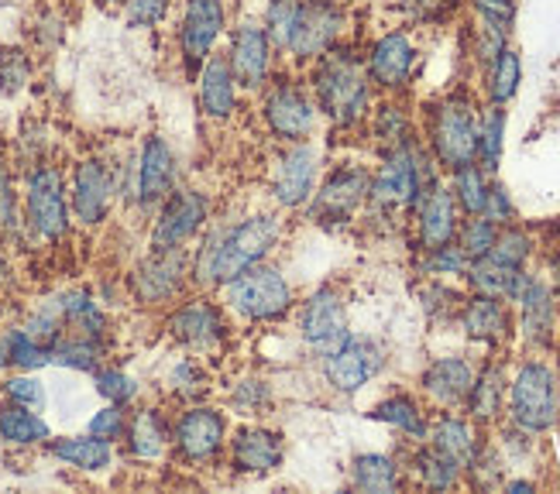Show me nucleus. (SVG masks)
<instances>
[{"label": "nucleus", "mask_w": 560, "mask_h": 494, "mask_svg": "<svg viewBox=\"0 0 560 494\" xmlns=\"http://www.w3.org/2000/svg\"><path fill=\"white\" fill-rule=\"evenodd\" d=\"M282 240V216L276 210H261L234 220V224H213L197 237L189 251V282L192 292H217L231 282L237 271L255 261L276 255Z\"/></svg>", "instance_id": "f257e3e1"}, {"label": "nucleus", "mask_w": 560, "mask_h": 494, "mask_svg": "<svg viewBox=\"0 0 560 494\" xmlns=\"http://www.w3.org/2000/svg\"><path fill=\"white\" fill-rule=\"evenodd\" d=\"M441 183V165L433 162L423 138H409L393 152L378 155V165L372 168V189L364 203V220H385L399 224L402 216H412L423 192Z\"/></svg>", "instance_id": "f03ea898"}, {"label": "nucleus", "mask_w": 560, "mask_h": 494, "mask_svg": "<svg viewBox=\"0 0 560 494\" xmlns=\"http://www.w3.org/2000/svg\"><path fill=\"white\" fill-rule=\"evenodd\" d=\"M310 93L316 110L334 131H358L375 104L372 80L364 72V56H358L345 42L310 62Z\"/></svg>", "instance_id": "7ed1b4c3"}, {"label": "nucleus", "mask_w": 560, "mask_h": 494, "mask_svg": "<svg viewBox=\"0 0 560 494\" xmlns=\"http://www.w3.org/2000/svg\"><path fill=\"white\" fill-rule=\"evenodd\" d=\"M21 220L24 234L38 244L59 247L72 234L69 176L56 158H38L24 165L21 176Z\"/></svg>", "instance_id": "20e7f679"}, {"label": "nucleus", "mask_w": 560, "mask_h": 494, "mask_svg": "<svg viewBox=\"0 0 560 494\" xmlns=\"http://www.w3.org/2000/svg\"><path fill=\"white\" fill-rule=\"evenodd\" d=\"M478 104L468 90H451L423 110V144L441 172H454L478 155Z\"/></svg>", "instance_id": "39448f33"}, {"label": "nucleus", "mask_w": 560, "mask_h": 494, "mask_svg": "<svg viewBox=\"0 0 560 494\" xmlns=\"http://www.w3.org/2000/svg\"><path fill=\"white\" fill-rule=\"evenodd\" d=\"M217 295H221V303L228 306L234 319L252 327L282 324V319L296 309V292H292L289 279L282 275V268L272 264L269 258L237 271L231 282L217 289Z\"/></svg>", "instance_id": "423d86ee"}, {"label": "nucleus", "mask_w": 560, "mask_h": 494, "mask_svg": "<svg viewBox=\"0 0 560 494\" xmlns=\"http://www.w3.org/2000/svg\"><path fill=\"white\" fill-rule=\"evenodd\" d=\"M505 423L533 436L553 433L560 426V375L544 354H529L513 375L505 395Z\"/></svg>", "instance_id": "0eeeda50"}, {"label": "nucleus", "mask_w": 560, "mask_h": 494, "mask_svg": "<svg viewBox=\"0 0 560 494\" xmlns=\"http://www.w3.org/2000/svg\"><path fill=\"white\" fill-rule=\"evenodd\" d=\"M165 333L186 354L210 361L231 348L234 316L217 299V292H189L173 309H165Z\"/></svg>", "instance_id": "6e6552de"}, {"label": "nucleus", "mask_w": 560, "mask_h": 494, "mask_svg": "<svg viewBox=\"0 0 560 494\" xmlns=\"http://www.w3.org/2000/svg\"><path fill=\"white\" fill-rule=\"evenodd\" d=\"M372 189V168L361 162H334L320 183L313 189V200L306 203V220L320 231H345L364 213Z\"/></svg>", "instance_id": "1a4fd4ad"}, {"label": "nucleus", "mask_w": 560, "mask_h": 494, "mask_svg": "<svg viewBox=\"0 0 560 494\" xmlns=\"http://www.w3.org/2000/svg\"><path fill=\"white\" fill-rule=\"evenodd\" d=\"M228 409L203 402H189L176 419H173V457L186 471H213L224 467V450H228Z\"/></svg>", "instance_id": "9d476101"}, {"label": "nucleus", "mask_w": 560, "mask_h": 494, "mask_svg": "<svg viewBox=\"0 0 560 494\" xmlns=\"http://www.w3.org/2000/svg\"><path fill=\"white\" fill-rule=\"evenodd\" d=\"M258 117H261L265 134L276 144L310 141L316 124H320V110H316L310 83L285 77V72H276L269 86L258 93Z\"/></svg>", "instance_id": "9b49d317"}, {"label": "nucleus", "mask_w": 560, "mask_h": 494, "mask_svg": "<svg viewBox=\"0 0 560 494\" xmlns=\"http://www.w3.org/2000/svg\"><path fill=\"white\" fill-rule=\"evenodd\" d=\"M189 251L192 247H176V251H149L144 258H138L125 279L131 303L152 313H165L183 295H189Z\"/></svg>", "instance_id": "f8f14e48"}, {"label": "nucleus", "mask_w": 560, "mask_h": 494, "mask_svg": "<svg viewBox=\"0 0 560 494\" xmlns=\"http://www.w3.org/2000/svg\"><path fill=\"white\" fill-rule=\"evenodd\" d=\"M213 200L203 189L179 186L173 196L152 213L149 251H176V247H192L197 237L210 227Z\"/></svg>", "instance_id": "ddd939ff"}, {"label": "nucleus", "mask_w": 560, "mask_h": 494, "mask_svg": "<svg viewBox=\"0 0 560 494\" xmlns=\"http://www.w3.org/2000/svg\"><path fill=\"white\" fill-rule=\"evenodd\" d=\"M117 196V179H114V162L104 155H83L69 172V210L72 224L83 231H101Z\"/></svg>", "instance_id": "4468645a"}, {"label": "nucleus", "mask_w": 560, "mask_h": 494, "mask_svg": "<svg viewBox=\"0 0 560 494\" xmlns=\"http://www.w3.org/2000/svg\"><path fill=\"white\" fill-rule=\"evenodd\" d=\"M351 337L348 295L337 282L313 289L300 306V340L313 357H327Z\"/></svg>", "instance_id": "2eb2a0df"}, {"label": "nucleus", "mask_w": 560, "mask_h": 494, "mask_svg": "<svg viewBox=\"0 0 560 494\" xmlns=\"http://www.w3.org/2000/svg\"><path fill=\"white\" fill-rule=\"evenodd\" d=\"M228 32V0H183L176 21V45L183 59V77L192 80L197 69L217 52Z\"/></svg>", "instance_id": "dca6fc26"}, {"label": "nucleus", "mask_w": 560, "mask_h": 494, "mask_svg": "<svg viewBox=\"0 0 560 494\" xmlns=\"http://www.w3.org/2000/svg\"><path fill=\"white\" fill-rule=\"evenodd\" d=\"M388 364L385 343L364 333H351L337 351L320 357V375L330 391L337 395H358L369 381H375Z\"/></svg>", "instance_id": "f3484780"}, {"label": "nucleus", "mask_w": 560, "mask_h": 494, "mask_svg": "<svg viewBox=\"0 0 560 494\" xmlns=\"http://www.w3.org/2000/svg\"><path fill=\"white\" fill-rule=\"evenodd\" d=\"M173 189H179V158L176 148L162 134H144L135 155V196L131 203L141 216H152Z\"/></svg>", "instance_id": "a211bd4d"}, {"label": "nucleus", "mask_w": 560, "mask_h": 494, "mask_svg": "<svg viewBox=\"0 0 560 494\" xmlns=\"http://www.w3.org/2000/svg\"><path fill=\"white\" fill-rule=\"evenodd\" d=\"M285 463V436L258 419L241 423L228 433L224 467L234 478H269Z\"/></svg>", "instance_id": "6ab92c4d"}, {"label": "nucleus", "mask_w": 560, "mask_h": 494, "mask_svg": "<svg viewBox=\"0 0 560 494\" xmlns=\"http://www.w3.org/2000/svg\"><path fill=\"white\" fill-rule=\"evenodd\" d=\"M228 66L234 72V80L241 86V93H261L265 86H269V80L276 77V45L269 38V32H265L261 21H241L237 28H231L228 35Z\"/></svg>", "instance_id": "aec40b11"}, {"label": "nucleus", "mask_w": 560, "mask_h": 494, "mask_svg": "<svg viewBox=\"0 0 560 494\" xmlns=\"http://www.w3.org/2000/svg\"><path fill=\"white\" fill-rule=\"evenodd\" d=\"M316 183H320V155H316L313 141L282 144L272 162V176H269L272 203L285 213L306 210Z\"/></svg>", "instance_id": "412c9836"}, {"label": "nucleus", "mask_w": 560, "mask_h": 494, "mask_svg": "<svg viewBox=\"0 0 560 494\" xmlns=\"http://www.w3.org/2000/svg\"><path fill=\"white\" fill-rule=\"evenodd\" d=\"M420 69V48L406 32H385L364 52V72H369L372 90L382 96H402Z\"/></svg>", "instance_id": "4be33fe9"}, {"label": "nucleus", "mask_w": 560, "mask_h": 494, "mask_svg": "<svg viewBox=\"0 0 560 494\" xmlns=\"http://www.w3.org/2000/svg\"><path fill=\"white\" fill-rule=\"evenodd\" d=\"M345 35H348V11L340 0H303L300 28L285 59L310 66L345 42Z\"/></svg>", "instance_id": "5701e85b"}, {"label": "nucleus", "mask_w": 560, "mask_h": 494, "mask_svg": "<svg viewBox=\"0 0 560 494\" xmlns=\"http://www.w3.org/2000/svg\"><path fill=\"white\" fill-rule=\"evenodd\" d=\"M516 306V333L529 354H550L560 333V306L547 279L529 275Z\"/></svg>", "instance_id": "b1692460"}, {"label": "nucleus", "mask_w": 560, "mask_h": 494, "mask_svg": "<svg viewBox=\"0 0 560 494\" xmlns=\"http://www.w3.org/2000/svg\"><path fill=\"white\" fill-rule=\"evenodd\" d=\"M197 110L207 124H231L241 110V86L234 80V72L228 66L224 52H213L200 69L197 77Z\"/></svg>", "instance_id": "393cba45"}, {"label": "nucleus", "mask_w": 560, "mask_h": 494, "mask_svg": "<svg viewBox=\"0 0 560 494\" xmlns=\"http://www.w3.org/2000/svg\"><path fill=\"white\" fill-rule=\"evenodd\" d=\"M125 457L135 463H159L173 450V415L162 405H131L125 439Z\"/></svg>", "instance_id": "a878e982"}, {"label": "nucleus", "mask_w": 560, "mask_h": 494, "mask_svg": "<svg viewBox=\"0 0 560 494\" xmlns=\"http://www.w3.org/2000/svg\"><path fill=\"white\" fill-rule=\"evenodd\" d=\"M457 324H460V330H465L468 340L485 343V348H492V351L509 348L513 337H516L513 306H509L505 299H492V295H478V292H468L465 306H460Z\"/></svg>", "instance_id": "bb28decb"}, {"label": "nucleus", "mask_w": 560, "mask_h": 494, "mask_svg": "<svg viewBox=\"0 0 560 494\" xmlns=\"http://www.w3.org/2000/svg\"><path fill=\"white\" fill-rule=\"evenodd\" d=\"M475 375H478V367L460 354L433 357L420 370V391H423V399L436 409H460L465 412Z\"/></svg>", "instance_id": "cd10ccee"}, {"label": "nucleus", "mask_w": 560, "mask_h": 494, "mask_svg": "<svg viewBox=\"0 0 560 494\" xmlns=\"http://www.w3.org/2000/svg\"><path fill=\"white\" fill-rule=\"evenodd\" d=\"M409 220L417 224V251H433V247L451 244L457 237L460 210L454 203L447 183H436L433 189H427Z\"/></svg>", "instance_id": "c85d7f7f"}, {"label": "nucleus", "mask_w": 560, "mask_h": 494, "mask_svg": "<svg viewBox=\"0 0 560 494\" xmlns=\"http://www.w3.org/2000/svg\"><path fill=\"white\" fill-rule=\"evenodd\" d=\"M52 306L62 319V330L66 333H77V337H90V340H101L110 348V337H114V324L107 309L101 306V299L77 285V289H66L59 295H52Z\"/></svg>", "instance_id": "c756f323"}, {"label": "nucleus", "mask_w": 560, "mask_h": 494, "mask_svg": "<svg viewBox=\"0 0 560 494\" xmlns=\"http://www.w3.org/2000/svg\"><path fill=\"white\" fill-rule=\"evenodd\" d=\"M427 443H433L436 450L447 454L454 463H460L468 471L471 460L481 450L485 436H481V426L475 423L471 415H465L460 409H441V415L430 419Z\"/></svg>", "instance_id": "7c9ffc66"}, {"label": "nucleus", "mask_w": 560, "mask_h": 494, "mask_svg": "<svg viewBox=\"0 0 560 494\" xmlns=\"http://www.w3.org/2000/svg\"><path fill=\"white\" fill-rule=\"evenodd\" d=\"M505 395H509V370L502 361H485L475 375V385L468 391L465 415H471L481 430L502 423L505 415Z\"/></svg>", "instance_id": "2f4dec72"}, {"label": "nucleus", "mask_w": 560, "mask_h": 494, "mask_svg": "<svg viewBox=\"0 0 560 494\" xmlns=\"http://www.w3.org/2000/svg\"><path fill=\"white\" fill-rule=\"evenodd\" d=\"M45 454L59 460L62 467H72V471L83 474H101L114 467V443L101 439V436H52L45 443Z\"/></svg>", "instance_id": "473e14b6"}, {"label": "nucleus", "mask_w": 560, "mask_h": 494, "mask_svg": "<svg viewBox=\"0 0 560 494\" xmlns=\"http://www.w3.org/2000/svg\"><path fill=\"white\" fill-rule=\"evenodd\" d=\"M364 134L372 138V144L378 148V155L393 152V148L406 144L409 138H417V128H412V114L406 110V104L399 96H382L378 104H372L369 117H364Z\"/></svg>", "instance_id": "72a5a7b5"}, {"label": "nucleus", "mask_w": 560, "mask_h": 494, "mask_svg": "<svg viewBox=\"0 0 560 494\" xmlns=\"http://www.w3.org/2000/svg\"><path fill=\"white\" fill-rule=\"evenodd\" d=\"M369 419H372V423H385V426L399 430L409 443H423L427 433H430V412L412 391L385 395V399H378L369 409Z\"/></svg>", "instance_id": "f704fd0d"}, {"label": "nucleus", "mask_w": 560, "mask_h": 494, "mask_svg": "<svg viewBox=\"0 0 560 494\" xmlns=\"http://www.w3.org/2000/svg\"><path fill=\"white\" fill-rule=\"evenodd\" d=\"M52 439V426L45 423L38 409L0 402V443L11 450H45V443Z\"/></svg>", "instance_id": "c9c22d12"}, {"label": "nucleus", "mask_w": 560, "mask_h": 494, "mask_svg": "<svg viewBox=\"0 0 560 494\" xmlns=\"http://www.w3.org/2000/svg\"><path fill=\"white\" fill-rule=\"evenodd\" d=\"M526 279H529L526 268H509V264H499L495 258H478L465 271L468 292L492 295V299H505L509 306L520 299Z\"/></svg>", "instance_id": "e433bc0d"}, {"label": "nucleus", "mask_w": 560, "mask_h": 494, "mask_svg": "<svg viewBox=\"0 0 560 494\" xmlns=\"http://www.w3.org/2000/svg\"><path fill=\"white\" fill-rule=\"evenodd\" d=\"M348 484L364 494H388L406 487V467L393 454H358L348 467Z\"/></svg>", "instance_id": "4c0bfd02"}, {"label": "nucleus", "mask_w": 560, "mask_h": 494, "mask_svg": "<svg viewBox=\"0 0 560 494\" xmlns=\"http://www.w3.org/2000/svg\"><path fill=\"white\" fill-rule=\"evenodd\" d=\"M402 467L417 478L420 487H430V491H454L465 484V467L454 463L447 454H441L427 439L417 443V450L409 454V460Z\"/></svg>", "instance_id": "58836bf2"}, {"label": "nucleus", "mask_w": 560, "mask_h": 494, "mask_svg": "<svg viewBox=\"0 0 560 494\" xmlns=\"http://www.w3.org/2000/svg\"><path fill=\"white\" fill-rule=\"evenodd\" d=\"M165 391L173 395L176 402L189 405V402H203L213 391V370L207 364V357L186 354L179 361L168 364L165 370Z\"/></svg>", "instance_id": "ea45409f"}, {"label": "nucleus", "mask_w": 560, "mask_h": 494, "mask_svg": "<svg viewBox=\"0 0 560 494\" xmlns=\"http://www.w3.org/2000/svg\"><path fill=\"white\" fill-rule=\"evenodd\" d=\"M52 364V348L38 343L21 324L0 330V370H42Z\"/></svg>", "instance_id": "a19ab883"}, {"label": "nucleus", "mask_w": 560, "mask_h": 494, "mask_svg": "<svg viewBox=\"0 0 560 494\" xmlns=\"http://www.w3.org/2000/svg\"><path fill=\"white\" fill-rule=\"evenodd\" d=\"M107 354H110L107 343L77 337V333H62L52 343V364L66 367V370H80V375H93L96 367L107 364Z\"/></svg>", "instance_id": "79ce46f5"}, {"label": "nucleus", "mask_w": 560, "mask_h": 494, "mask_svg": "<svg viewBox=\"0 0 560 494\" xmlns=\"http://www.w3.org/2000/svg\"><path fill=\"white\" fill-rule=\"evenodd\" d=\"M485 77V101L489 104H513L516 101V93H520V83H523V59L513 45L502 48V56L481 72Z\"/></svg>", "instance_id": "37998d69"}, {"label": "nucleus", "mask_w": 560, "mask_h": 494, "mask_svg": "<svg viewBox=\"0 0 560 494\" xmlns=\"http://www.w3.org/2000/svg\"><path fill=\"white\" fill-rule=\"evenodd\" d=\"M505 124H509V114L499 104H485V110L478 114V155H475V162L489 172V176H495L499 165H502Z\"/></svg>", "instance_id": "c03bdc74"}, {"label": "nucleus", "mask_w": 560, "mask_h": 494, "mask_svg": "<svg viewBox=\"0 0 560 494\" xmlns=\"http://www.w3.org/2000/svg\"><path fill=\"white\" fill-rule=\"evenodd\" d=\"M276 405V388L269 378H237L228 395H224V409L241 415V419H261L269 415Z\"/></svg>", "instance_id": "a18cd8bd"}, {"label": "nucleus", "mask_w": 560, "mask_h": 494, "mask_svg": "<svg viewBox=\"0 0 560 494\" xmlns=\"http://www.w3.org/2000/svg\"><path fill=\"white\" fill-rule=\"evenodd\" d=\"M489 183L492 176L485 172L478 162H468L454 172H447V189L454 196V203L460 210V216H471L485 210V196H489Z\"/></svg>", "instance_id": "49530a36"}, {"label": "nucleus", "mask_w": 560, "mask_h": 494, "mask_svg": "<svg viewBox=\"0 0 560 494\" xmlns=\"http://www.w3.org/2000/svg\"><path fill=\"white\" fill-rule=\"evenodd\" d=\"M465 299L468 295L454 289L447 279H427V285H420V306L433 324H457Z\"/></svg>", "instance_id": "de8ad7c7"}, {"label": "nucleus", "mask_w": 560, "mask_h": 494, "mask_svg": "<svg viewBox=\"0 0 560 494\" xmlns=\"http://www.w3.org/2000/svg\"><path fill=\"white\" fill-rule=\"evenodd\" d=\"M18 234H24L18 176L8 148H0V237H18Z\"/></svg>", "instance_id": "09e8293b"}, {"label": "nucleus", "mask_w": 560, "mask_h": 494, "mask_svg": "<svg viewBox=\"0 0 560 494\" xmlns=\"http://www.w3.org/2000/svg\"><path fill=\"white\" fill-rule=\"evenodd\" d=\"M93 391L101 395L104 402H114V405H135L138 395H141V385L128 375L125 367H114V364H101L93 370Z\"/></svg>", "instance_id": "8fccbe9b"}, {"label": "nucleus", "mask_w": 560, "mask_h": 494, "mask_svg": "<svg viewBox=\"0 0 560 494\" xmlns=\"http://www.w3.org/2000/svg\"><path fill=\"white\" fill-rule=\"evenodd\" d=\"M471 258L460 251L457 240L444 244V247H433V251H420L417 271L423 279H465Z\"/></svg>", "instance_id": "3c124183"}, {"label": "nucleus", "mask_w": 560, "mask_h": 494, "mask_svg": "<svg viewBox=\"0 0 560 494\" xmlns=\"http://www.w3.org/2000/svg\"><path fill=\"white\" fill-rule=\"evenodd\" d=\"M495 237H499V224H492V220L485 216V213H471V216H460L454 240H457V247L471 261H478V258H489Z\"/></svg>", "instance_id": "603ef678"}, {"label": "nucleus", "mask_w": 560, "mask_h": 494, "mask_svg": "<svg viewBox=\"0 0 560 494\" xmlns=\"http://www.w3.org/2000/svg\"><path fill=\"white\" fill-rule=\"evenodd\" d=\"M32 77H35V62L28 56V48L21 45L0 48V96H18L21 90H28Z\"/></svg>", "instance_id": "864d4df0"}, {"label": "nucleus", "mask_w": 560, "mask_h": 494, "mask_svg": "<svg viewBox=\"0 0 560 494\" xmlns=\"http://www.w3.org/2000/svg\"><path fill=\"white\" fill-rule=\"evenodd\" d=\"M533 251H537V244H533V234L526 227H520V220L516 224H509V227H499V237L492 244V251L489 258H495L499 264H509V268H526Z\"/></svg>", "instance_id": "5fc2aeb1"}, {"label": "nucleus", "mask_w": 560, "mask_h": 494, "mask_svg": "<svg viewBox=\"0 0 560 494\" xmlns=\"http://www.w3.org/2000/svg\"><path fill=\"white\" fill-rule=\"evenodd\" d=\"M502 48H509V35L492 28V24L471 17V24H468V52H471V59H475V66L481 72L502 56Z\"/></svg>", "instance_id": "6e6d98bb"}, {"label": "nucleus", "mask_w": 560, "mask_h": 494, "mask_svg": "<svg viewBox=\"0 0 560 494\" xmlns=\"http://www.w3.org/2000/svg\"><path fill=\"white\" fill-rule=\"evenodd\" d=\"M0 395H4L8 402H18V405H28V409H45L48 402V391L45 385L35 378V370H8L4 378H0Z\"/></svg>", "instance_id": "4d7b16f0"}, {"label": "nucleus", "mask_w": 560, "mask_h": 494, "mask_svg": "<svg viewBox=\"0 0 560 494\" xmlns=\"http://www.w3.org/2000/svg\"><path fill=\"white\" fill-rule=\"evenodd\" d=\"M128 405H114V402H104V409H96L90 419H86V433L90 436H101L107 443H117L125 439V430H128Z\"/></svg>", "instance_id": "13d9d810"}, {"label": "nucleus", "mask_w": 560, "mask_h": 494, "mask_svg": "<svg viewBox=\"0 0 560 494\" xmlns=\"http://www.w3.org/2000/svg\"><path fill=\"white\" fill-rule=\"evenodd\" d=\"M471 17L513 35L516 17H520V0H471Z\"/></svg>", "instance_id": "bf43d9fd"}, {"label": "nucleus", "mask_w": 560, "mask_h": 494, "mask_svg": "<svg viewBox=\"0 0 560 494\" xmlns=\"http://www.w3.org/2000/svg\"><path fill=\"white\" fill-rule=\"evenodd\" d=\"M168 8H173V0H125V4H120V14H125L128 28L149 32L165 21Z\"/></svg>", "instance_id": "052dcab7"}, {"label": "nucleus", "mask_w": 560, "mask_h": 494, "mask_svg": "<svg viewBox=\"0 0 560 494\" xmlns=\"http://www.w3.org/2000/svg\"><path fill=\"white\" fill-rule=\"evenodd\" d=\"M481 213L489 216L492 224H499V227H509V224H516V220H520V210L513 203V192H509L499 179L489 183V196H485V210Z\"/></svg>", "instance_id": "680f3d73"}, {"label": "nucleus", "mask_w": 560, "mask_h": 494, "mask_svg": "<svg viewBox=\"0 0 560 494\" xmlns=\"http://www.w3.org/2000/svg\"><path fill=\"white\" fill-rule=\"evenodd\" d=\"M399 8L420 24H433V21H444L454 8V0H399Z\"/></svg>", "instance_id": "e2e57ef3"}, {"label": "nucleus", "mask_w": 560, "mask_h": 494, "mask_svg": "<svg viewBox=\"0 0 560 494\" xmlns=\"http://www.w3.org/2000/svg\"><path fill=\"white\" fill-rule=\"evenodd\" d=\"M32 38H35L38 48H56L66 38V21L56 17V14H42L35 21V28H32Z\"/></svg>", "instance_id": "0e129e2a"}, {"label": "nucleus", "mask_w": 560, "mask_h": 494, "mask_svg": "<svg viewBox=\"0 0 560 494\" xmlns=\"http://www.w3.org/2000/svg\"><path fill=\"white\" fill-rule=\"evenodd\" d=\"M120 4H125V0H96V8H104V11H120Z\"/></svg>", "instance_id": "69168bd1"}, {"label": "nucleus", "mask_w": 560, "mask_h": 494, "mask_svg": "<svg viewBox=\"0 0 560 494\" xmlns=\"http://www.w3.org/2000/svg\"><path fill=\"white\" fill-rule=\"evenodd\" d=\"M553 351H557V375H560V333H557V348Z\"/></svg>", "instance_id": "338daca9"}]
</instances>
